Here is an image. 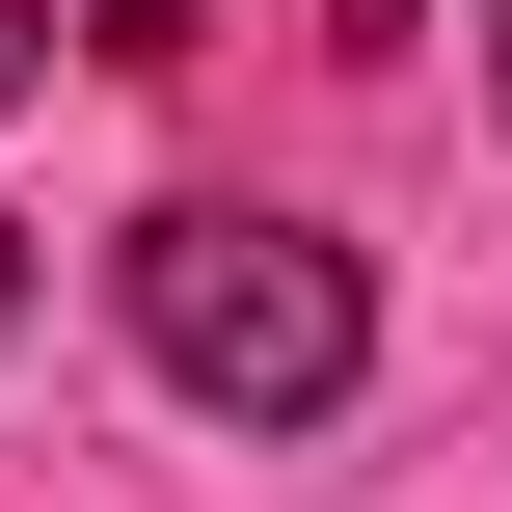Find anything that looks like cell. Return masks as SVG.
Masks as SVG:
<instances>
[{
    "label": "cell",
    "instance_id": "1",
    "mask_svg": "<svg viewBox=\"0 0 512 512\" xmlns=\"http://www.w3.org/2000/svg\"><path fill=\"white\" fill-rule=\"evenodd\" d=\"M108 270H135V351H162L216 432H324V405L378 378V270H351L324 216H270V189H162Z\"/></svg>",
    "mask_w": 512,
    "mask_h": 512
},
{
    "label": "cell",
    "instance_id": "2",
    "mask_svg": "<svg viewBox=\"0 0 512 512\" xmlns=\"http://www.w3.org/2000/svg\"><path fill=\"white\" fill-rule=\"evenodd\" d=\"M108 54H216V0H135V27H108Z\"/></svg>",
    "mask_w": 512,
    "mask_h": 512
},
{
    "label": "cell",
    "instance_id": "3",
    "mask_svg": "<svg viewBox=\"0 0 512 512\" xmlns=\"http://www.w3.org/2000/svg\"><path fill=\"white\" fill-rule=\"evenodd\" d=\"M27 81H54V0H0V108H27Z\"/></svg>",
    "mask_w": 512,
    "mask_h": 512
},
{
    "label": "cell",
    "instance_id": "4",
    "mask_svg": "<svg viewBox=\"0 0 512 512\" xmlns=\"http://www.w3.org/2000/svg\"><path fill=\"white\" fill-rule=\"evenodd\" d=\"M0 324H27V216H0Z\"/></svg>",
    "mask_w": 512,
    "mask_h": 512
},
{
    "label": "cell",
    "instance_id": "5",
    "mask_svg": "<svg viewBox=\"0 0 512 512\" xmlns=\"http://www.w3.org/2000/svg\"><path fill=\"white\" fill-rule=\"evenodd\" d=\"M486 108H512V0H486Z\"/></svg>",
    "mask_w": 512,
    "mask_h": 512
}]
</instances>
